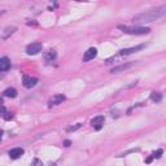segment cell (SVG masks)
I'll list each match as a JSON object with an SVG mask.
<instances>
[{"label":"cell","instance_id":"8fae6325","mask_svg":"<svg viewBox=\"0 0 166 166\" xmlns=\"http://www.w3.org/2000/svg\"><path fill=\"white\" fill-rule=\"evenodd\" d=\"M24 153H25V151H24L22 148H13V149H10V151L8 152L9 157H10V158H13V160L20 158V157H21Z\"/></svg>","mask_w":166,"mask_h":166},{"label":"cell","instance_id":"9a60e30c","mask_svg":"<svg viewBox=\"0 0 166 166\" xmlns=\"http://www.w3.org/2000/svg\"><path fill=\"white\" fill-rule=\"evenodd\" d=\"M151 100L153 101V103H160V101L162 100V93H160V92H152L151 93Z\"/></svg>","mask_w":166,"mask_h":166},{"label":"cell","instance_id":"2e32d148","mask_svg":"<svg viewBox=\"0 0 166 166\" xmlns=\"http://www.w3.org/2000/svg\"><path fill=\"white\" fill-rule=\"evenodd\" d=\"M82 126V123H77L75 126H70V127H68V130H66V131L68 132H71V131H75V130H78L79 127Z\"/></svg>","mask_w":166,"mask_h":166},{"label":"cell","instance_id":"3957f363","mask_svg":"<svg viewBox=\"0 0 166 166\" xmlns=\"http://www.w3.org/2000/svg\"><path fill=\"white\" fill-rule=\"evenodd\" d=\"M42 48H43V44L40 42H35V43H31L26 47V53L27 55H38L39 52H42Z\"/></svg>","mask_w":166,"mask_h":166},{"label":"cell","instance_id":"277c9868","mask_svg":"<svg viewBox=\"0 0 166 166\" xmlns=\"http://www.w3.org/2000/svg\"><path fill=\"white\" fill-rule=\"evenodd\" d=\"M144 47H145L144 44H139V46H135V47H130V48L121 49V51L118 52V56H127V55H131V53H134V52L140 51V49H143Z\"/></svg>","mask_w":166,"mask_h":166},{"label":"cell","instance_id":"7a4b0ae2","mask_svg":"<svg viewBox=\"0 0 166 166\" xmlns=\"http://www.w3.org/2000/svg\"><path fill=\"white\" fill-rule=\"evenodd\" d=\"M118 29L122 30L124 34L130 35H145L149 34L151 29L144 26H124V25H118Z\"/></svg>","mask_w":166,"mask_h":166},{"label":"cell","instance_id":"d6986e66","mask_svg":"<svg viewBox=\"0 0 166 166\" xmlns=\"http://www.w3.org/2000/svg\"><path fill=\"white\" fill-rule=\"evenodd\" d=\"M152 160H153V156L148 157V158H147V160H145V162H147V164H149V162H151V161H152Z\"/></svg>","mask_w":166,"mask_h":166},{"label":"cell","instance_id":"5bb4252c","mask_svg":"<svg viewBox=\"0 0 166 166\" xmlns=\"http://www.w3.org/2000/svg\"><path fill=\"white\" fill-rule=\"evenodd\" d=\"M3 95L5 96V98H16L17 96V91H16V88H13V87H9V88H7V90L3 92Z\"/></svg>","mask_w":166,"mask_h":166},{"label":"cell","instance_id":"8992f818","mask_svg":"<svg viewBox=\"0 0 166 166\" xmlns=\"http://www.w3.org/2000/svg\"><path fill=\"white\" fill-rule=\"evenodd\" d=\"M98 56V49L96 48H88L87 51L84 52V55H83V61H90V60H93L95 57Z\"/></svg>","mask_w":166,"mask_h":166},{"label":"cell","instance_id":"5b68a950","mask_svg":"<svg viewBox=\"0 0 166 166\" xmlns=\"http://www.w3.org/2000/svg\"><path fill=\"white\" fill-rule=\"evenodd\" d=\"M37 83H38L37 78H31L29 75H24V78H22V84H24L25 88H33Z\"/></svg>","mask_w":166,"mask_h":166},{"label":"cell","instance_id":"44dd1931","mask_svg":"<svg viewBox=\"0 0 166 166\" xmlns=\"http://www.w3.org/2000/svg\"><path fill=\"white\" fill-rule=\"evenodd\" d=\"M27 25H33V26H37V22H27Z\"/></svg>","mask_w":166,"mask_h":166},{"label":"cell","instance_id":"ba28073f","mask_svg":"<svg viewBox=\"0 0 166 166\" xmlns=\"http://www.w3.org/2000/svg\"><path fill=\"white\" fill-rule=\"evenodd\" d=\"M16 30H17V29H16L15 26H8V27H5V29L1 31V39H3V40H7L8 38L10 37V35L15 34Z\"/></svg>","mask_w":166,"mask_h":166},{"label":"cell","instance_id":"9c48e42d","mask_svg":"<svg viewBox=\"0 0 166 166\" xmlns=\"http://www.w3.org/2000/svg\"><path fill=\"white\" fill-rule=\"evenodd\" d=\"M12 64H10V60L8 57H1L0 59V71H7L10 69Z\"/></svg>","mask_w":166,"mask_h":166},{"label":"cell","instance_id":"6da1fadb","mask_svg":"<svg viewBox=\"0 0 166 166\" xmlns=\"http://www.w3.org/2000/svg\"><path fill=\"white\" fill-rule=\"evenodd\" d=\"M165 15H166V4L148 9L143 13H139V15H136L132 18V21L136 24V26H140V25H145V24H149V22L158 20V18L164 17Z\"/></svg>","mask_w":166,"mask_h":166},{"label":"cell","instance_id":"ac0fdd59","mask_svg":"<svg viewBox=\"0 0 166 166\" xmlns=\"http://www.w3.org/2000/svg\"><path fill=\"white\" fill-rule=\"evenodd\" d=\"M162 153H164V151L162 149H158L157 152H154V154H153V158H160V157L162 156Z\"/></svg>","mask_w":166,"mask_h":166},{"label":"cell","instance_id":"52a82bcc","mask_svg":"<svg viewBox=\"0 0 166 166\" xmlns=\"http://www.w3.org/2000/svg\"><path fill=\"white\" fill-rule=\"evenodd\" d=\"M104 122H105V118H104V116H98V117L92 118V121H91V124H92V127H93V129H96V130H100L101 127H103Z\"/></svg>","mask_w":166,"mask_h":166},{"label":"cell","instance_id":"7c38bea8","mask_svg":"<svg viewBox=\"0 0 166 166\" xmlns=\"http://www.w3.org/2000/svg\"><path fill=\"white\" fill-rule=\"evenodd\" d=\"M65 96L64 95H55L53 98L51 99V101H49V107H52V105H59V104H62V101H65Z\"/></svg>","mask_w":166,"mask_h":166},{"label":"cell","instance_id":"4fadbf2b","mask_svg":"<svg viewBox=\"0 0 166 166\" xmlns=\"http://www.w3.org/2000/svg\"><path fill=\"white\" fill-rule=\"evenodd\" d=\"M56 57H57V53L55 49H49V51H47L46 53H44V60H46V61H53Z\"/></svg>","mask_w":166,"mask_h":166},{"label":"cell","instance_id":"ffe728a7","mask_svg":"<svg viewBox=\"0 0 166 166\" xmlns=\"http://www.w3.org/2000/svg\"><path fill=\"white\" fill-rule=\"evenodd\" d=\"M64 144H65V147H69V145L71 144V143L69 142V140H65V143H64Z\"/></svg>","mask_w":166,"mask_h":166},{"label":"cell","instance_id":"e0dca14e","mask_svg":"<svg viewBox=\"0 0 166 166\" xmlns=\"http://www.w3.org/2000/svg\"><path fill=\"white\" fill-rule=\"evenodd\" d=\"M3 118H4L5 121H10V120L13 118V114H12L10 112H5V113H4V116H3Z\"/></svg>","mask_w":166,"mask_h":166},{"label":"cell","instance_id":"30bf717a","mask_svg":"<svg viewBox=\"0 0 166 166\" xmlns=\"http://www.w3.org/2000/svg\"><path fill=\"white\" fill-rule=\"evenodd\" d=\"M131 66H134V62L122 64V65H118V66H116V68H113L112 70H110V73H113V74L120 73V71H123V70H127V69H130Z\"/></svg>","mask_w":166,"mask_h":166}]
</instances>
